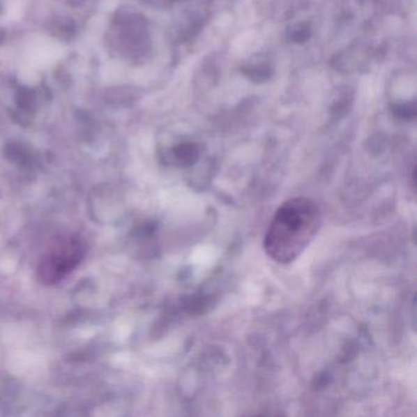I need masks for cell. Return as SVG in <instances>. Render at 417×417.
Segmentation results:
<instances>
[{"mask_svg": "<svg viewBox=\"0 0 417 417\" xmlns=\"http://www.w3.org/2000/svg\"><path fill=\"white\" fill-rule=\"evenodd\" d=\"M321 220V208L312 199L285 201L275 211L264 235L266 254L277 264H291L317 235Z\"/></svg>", "mask_w": 417, "mask_h": 417, "instance_id": "1", "label": "cell"}, {"mask_svg": "<svg viewBox=\"0 0 417 417\" xmlns=\"http://www.w3.org/2000/svg\"><path fill=\"white\" fill-rule=\"evenodd\" d=\"M86 248L79 235H66L55 240L40 259L37 275L47 285L59 283L84 259Z\"/></svg>", "mask_w": 417, "mask_h": 417, "instance_id": "2", "label": "cell"}, {"mask_svg": "<svg viewBox=\"0 0 417 417\" xmlns=\"http://www.w3.org/2000/svg\"><path fill=\"white\" fill-rule=\"evenodd\" d=\"M175 156L184 165H192L199 160V149L196 144L186 142L175 149Z\"/></svg>", "mask_w": 417, "mask_h": 417, "instance_id": "3", "label": "cell"}, {"mask_svg": "<svg viewBox=\"0 0 417 417\" xmlns=\"http://www.w3.org/2000/svg\"><path fill=\"white\" fill-rule=\"evenodd\" d=\"M243 74L245 76H248V79H251V81H254V82H264V81H267V79L271 77V69L269 68H264V66H261V68H243Z\"/></svg>", "mask_w": 417, "mask_h": 417, "instance_id": "4", "label": "cell"}, {"mask_svg": "<svg viewBox=\"0 0 417 417\" xmlns=\"http://www.w3.org/2000/svg\"><path fill=\"white\" fill-rule=\"evenodd\" d=\"M393 113L399 119L410 120L415 116V108L409 105H394Z\"/></svg>", "mask_w": 417, "mask_h": 417, "instance_id": "5", "label": "cell"}, {"mask_svg": "<svg viewBox=\"0 0 417 417\" xmlns=\"http://www.w3.org/2000/svg\"><path fill=\"white\" fill-rule=\"evenodd\" d=\"M310 36H311V31H310L308 26H300L296 30L294 31L291 40L294 42H298V43H303L310 38Z\"/></svg>", "mask_w": 417, "mask_h": 417, "instance_id": "6", "label": "cell"}, {"mask_svg": "<svg viewBox=\"0 0 417 417\" xmlns=\"http://www.w3.org/2000/svg\"><path fill=\"white\" fill-rule=\"evenodd\" d=\"M348 103L347 102H338L335 105H333L331 108V113L335 115H343L348 113Z\"/></svg>", "mask_w": 417, "mask_h": 417, "instance_id": "7", "label": "cell"}]
</instances>
